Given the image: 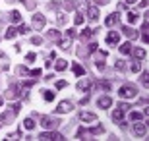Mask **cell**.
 Here are the masks:
<instances>
[{
  "label": "cell",
  "instance_id": "ffe728a7",
  "mask_svg": "<svg viewBox=\"0 0 149 141\" xmlns=\"http://www.w3.org/2000/svg\"><path fill=\"white\" fill-rule=\"evenodd\" d=\"M132 49H134L132 43H124L120 47V52H122V54H130V52H132Z\"/></svg>",
  "mask_w": 149,
  "mask_h": 141
},
{
  "label": "cell",
  "instance_id": "60d3db41",
  "mask_svg": "<svg viewBox=\"0 0 149 141\" xmlns=\"http://www.w3.org/2000/svg\"><path fill=\"white\" fill-rule=\"evenodd\" d=\"M19 135H22L19 131H14V133H10V135L6 137V139H16V137H19Z\"/></svg>",
  "mask_w": 149,
  "mask_h": 141
},
{
  "label": "cell",
  "instance_id": "7dc6e473",
  "mask_svg": "<svg viewBox=\"0 0 149 141\" xmlns=\"http://www.w3.org/2000/svg\"><path fill=\"white\" fill-rule=\"evenodd\" d=\"M25 58H27V62H33V60H35V52H29Z\"/></svg>",
  "mask_w": 149,
  "mask_h": 141
},
{
  "label": "cell",
  "instance_id": "30bf717a",
  "mask_svg": "<svg viewBox=\"0 0 149 141\" xmlns=\"http://www.w3.org/2000/svg\"><path fill=\"white\" fill-rule=\"evenodd\" d=\"M19 97V87L17 85H12L8 91H6V99H10V101H14V99Z\"/></svg>",
  "mask_w": 149,
  "mask_h": 141
},
{
  "label": "cell",
  "instance_id": "ab89813d",
  "mask_svg": "<svg viewBox=\"0 0 149 141\" xmlns=\"http://www.w3.org/2000/svg\"><path fill=\"white\" fill-rule=\"evenodd\" d=\"M31 43H33V44H41V43H43V37H33V39H31Z\"/></svg>",
  "mask_w": 149,
  "mask_h": 141
},
{
  "label": "cell",
  "instance_id": "9a60e30c",
  "mask_svg": "<svg viewBox=\"0 0 149 141\" xmlns=\"http://www.w3.org/2000/svg\"><path fill=\"white\" fill-rule=\"evenodd\" d=\"M79 37H81V41H89V39L93 37V29H89V27H85L81 33H79Z\"/></svg>",
  "mask_w": 149,
  "mask_h": 141
},
{
  "label": "cell",
  "instance_id": "277c9868",
  "mask_svg": "<svg viewBox=\"0 0 149 141\" xmlns=\"http://www.w3.org/2000/svg\"><path fill=\"white\" fill-rule=\"evenodd\" d=\"M72 108H74V104L70 101H62L56 106V114H68V112H72Z\"/></svg>",
  "mask_w": 149,
  "mask_h": 141
},
{
  "label": "cell",
  "instance_id": "b9f144b4",
  "mask_svg": "<svg viewBox=\"0 0 149 141\" xmlns=\"http://www.w3.org/2000/svg\"><path fill=\"white\" fill-rule=\"evenodd\" d=\"M97 47H99L97 43H89V52H95V50H97Z\"/></svg>",
  "mask_w": 149,
  "mask_h": 141
},
{
  "label": "cell",
  "instance_id": "44dd1931",
  "mask_svg": "<svg viewBox=\"0 0 149 141\" xmlns=\"http://www.w3.org/2000/svg\"><path fill=\"white\" fill-rule=\"evenodd\" d=\"M122 118H124V110H114V114H112V120L114 122H122Z\"/></svg>",
  "mask_w": 149,
  "mask_h": 141
},
{
  "label": "cell",
  "instance_id": "f5cc1de1",
  "mask_svg": "<svg viewBox=\"0 0 149 141\" xmlns=\"http://www.w3.org/2000/svg\"><path fill=\"white\" fill-rule=\"evenodd\" d=\"M2 104H4V99H0V108H2Z\"/></svg>",
  "mask_w": 149,
  "mask_h": 141
},
{
  "label": "cell",
  "instance_id": "1f68e13d",
  "mask_svg": "<svg viewBox=\"0 0 149 141\" xmlns=\"http://www.w3.org/2000/svg\"><path fill=\"white\" fill-rule=\"evenodd\" d=\"M74 37H76V29H68V31H66V39H70V41H72Z\"/></svg>",
  "mask_w": 149,
  "mask_h": 141
},
{
  "label": "cell",
  "instance_id": "7bdbcfd3",
  "mask_svg": "<svg viewBox=\"0 0 149 141\" xmlns=\"http://www.w3.org/2000/svg\"><path fill=\"white\" fill-rule=\"evenodd\" d=\"M99 85L103 87L105 91H109V89H111V83H109V81H103V83H99Z\"/></svg>",
  "mask_w": 149,
  "mask_h": 141
},
{
  "label": "cell",
  "instance_id": "4fadbf2b",
  "mask_svg": "<svg viewBox=\"0 0 149 141\" xmlns=\"http://www.w3.org/2000/svg\"><path fill=\"white\" fill-rule=\"evenodd\" d=\"M107 43L109 44H118L120 43V35L116 31H109V35H107Z\"/></svg>",
  "mask_w": 149,
  "mask_h": 141
},
{
  "label": "cell",
  "instance_id": "ee69618b",
  "mask_svg": "<svg viewBox=\"0 0 149 141\" xmlns=\"http://www.w3.org/2000/svg\"><path fill=\"white\" fill-rule=\"evenodd\" d=\"M85 133H87V131L83 130V128H79V130H77V133H76V137H83Z\"/></svg>",
  "mask_w": 149,
  "mask_h": 141
},
{
  "label": "cell",
  "instance_id": "e0dca14e",
  "mask_svg": "<svg viewBox=\"0 0 149 141\" xmlns=\"http://www.w3.org/2000/svg\"><path fill=\"white\" fill-rule=\"evenodd\" d=\"M54 95H56V93L54 91H49V89H47V91H43V97H45V101H47V103H52V101H54Z\"/></svg>",
  "mask_w": 149,
  "mask_h": 141
},
{
  "label": "cell",
  "instance_id": "83f0119b",
  "mask_svg": "<svg viewBox=\"0 0 149 141\" xmlns=\"http://www.w3.org/2000/svg\"><path fill=\"white\" fill-rule=\"evenodd\" d=\"M89 133H93V135H99V133H103V128H101V126H95V128H91V130H89Z\"/></svg>",
  "mask_w": 149,
  "mask_h": 141
},
{
  "label": "cell",
  "instance_id": "3957f363",
  "mask_svg": "<svg viewBox=\"0 0 149 141\" xmlns=\"http://www.w3.org/2000/svg\"><path fill=\"white\" fill-rule=\"evenodd\" d=\"M39 139H54V141H62L64 139V135L62 133H58V131L50 130V131H43V133H39Z\"/></svg>",
  "mask_w": 149,
  "mask_h": 141
},
{
  "label": "cell",
  "instance_id": "f907efd6",
  "mask_svg": "<svg viewBox=\"0 0 149 141\" xmlns=\"http://www.w3.org/2000/svg\"><path fill=\"white\" fill-rule=\"evenodd\" d=\"M109 0H97V4H107Z\"/></svg>",
  "mask_w": 149,
  "mask_h": 141
},
{
  "label": "cell",
  "instance_id": "5b68a950",
  "mask_svg": "<svg viewBox=\"0 0 149 141\" xmlns=\"http://www.w3.org/2000/svg\"><path fill=\"white\" fill-rule=\"evenodd\" d=\"M45 23H47V17L41 16V14H35L33 16V29L35 31H41L45 27Z\"/></svg>",
  "mask_w": 149,
  "mask_h": 141
},
{
  "label": "cell",
  "instance_id": "8d00e7d4",
  "mask_svg": "<svg viewBox=\"0 0 149 141\" xmlns=\"http://www.w3.org/2000/svg\"><path fill=\"white\" fill-rule=\"evenodd\" d=\"M130 68H132V72H134V74H138V72H139V62H134V64L130 66Z\"/></svg>",
  "mask_w": 149,
  "mask_h": 141
},
{
  "label": "cell",
  "instance_id": "5bb4252c",
  "mask_svg": "<svg viewBox=\"0 0 149 141\" xmlns=\"http://www.w3.org/2000/svg\"><path fill=\"white\" fill-rule=\"evenodd\" d=\"M130 54H134L138 60H143L147 52H145V49H132V52H130Z\"/></svg>",
  "mask_w": 149,
  "mask_h": 141
},
{
  "label": "cell",
  "instance_id": "cb8c5ba5",
  "mask_svg": "<svg viewBox=\"0 0 149 141\" xmlns=\"http://www.w3.org/2000/svg\"><path fill=\"white\" fill-rule=\"evenodd\" d=\"M66 68H68L66 60H56V70H58V72H64Z\"/></svg>",
  "mask_w": 149,
  "mask_h": 141
},
{
  "label": "cell",
  "instance_id": "9c48e42d",
  "mask_svg": "<svg viewBox=\"0 0 149 141\" xmlns=\"http://www.w3.org/2000/svg\"><path fill=\"white\" fill-rule=\"evenodd\" d=\"M118 19H120V16H118V12H114V14H111V16L105 19V25L107 27H114L116 23H118Z\"/></svg>",
  "mask_w": 149,
  "mask_h": 141
},
{
  "label": "cell",
  "instance_id": "4dcf8cb0",
  "mask_svg": "<svg viewBox=\"0 0 149 141\" xmlns=\"http://www.w3.org/2000/svg\"><path fill=\"white\" fill-rule=\"evenodd\" d=\"M74 22H76V25H81V23H83V16H81V14H76Z\"/></svg>",
  "mask_w": 149,
  "mask_h": 141
},
{
  "label": "cell",
  "instance_id": "2e32d148",
  "mask_svg": "<svg viewBox=\"0 0 149 141\" xmlns=\"http://www.w3.org/2000/svg\"><path fill=\"white\" fill-rule=\"evenodd\" d=\"M10 19H12L14 23H22V14H19L17 10H12V12H10Z\"/></svg>",
  "mask_w": 149,
  "mask_h": 141
},
{
  "label": "cell",
  "instance_id": "d6a6232c",
  "mask_svg": "<svg viewBox=\"0 0 149 141\" xmlns=\"http://www.w3.org/2000/svg\"><path fill=\"white\" fill-rule=\"evenodd\" d=\"M66 23V14H58V25H64Z\"/></svg>",
  "mask_w": 149,
  "mask_h": 141
},
{
  "label": "cell",
  "instance_id": "681fc988",
  "mask_svg": "<svg viewBox=\"0 0 149 141\" xmlns=\"http://www.w3.org/2000/svg\"><path fill=\"white\" fill-rule=\"evenodd\" d=\"M85 103H89V97H83L81 101H79V104H85Z\"/></svg>",
  "mask_w": 149,
  "mask_h": 141
},
{
  "label": "cell",
  "instance_id": "f6af8a7d",
  "mask_svg": "<svg viewBox=\"0 0 149 141\" xmlns=\"http://www.w3.org/2000/svg\"><path fill=\"white\" fill-rule=\"evenodd\" d=\"M124 68H126V66H124V62H122V60H118V62H116V70H124Z\"/></svg>",
  "mask_w": 149,
  "mask_h": 141
},
{
  "label": "cell",
  "instance_id": "7a4b0ae2",
  "mask_svg": "<svg viewBox=\"0 0 149 141\" xmlns=\"http://www.w3.org/2000/svg\"><path fill=\"white\" fill-rule=\"evenodd\" d=\"M58 124H60V122L56 118H52V116H41V126H43L45 130H54Z\"/></svg>",
  "mask_w": 149,
  "mask_h": 141
},
{
  "label": "cell",
  "instance_id": "74e56055",
  "mask_svg": "<svg viewBox=\"0 0 149 141\" xmlns=\"http://www.w3.org/2000/svg\"><path fill=\"white\" fill-rule=\"evenodd\" d=\"M58 44H60L62 49L66 50V49H68V44H70V39H66V41H60V43H58Z\"/></svg>",
  "mask_w": 149,
  "mask_h": 141
},
{
  "label": "cell",
  "instance_id": "ba28073f",
  "mask_svg": "<svg viewBox=\"0 0 149 141\" xmlns=\"http://www.w3.org/2000/svg\"><path fill=\"white\" fill-rule=\"evenodd\" d=\"M122 31H124V35H126L128 39H132V41H136V39L139 37V33L136 31L134 27H130V25H126V27H122Z\"/></svg>",
  "mask_w": 149,
  "mask_h": 141
},
{
  "label": "cell",
  "instance_id": "bcb514c9",
  "mask_svg": "<svg viewBox=\"0 0 149 141\" xmlns=\"http://www.w3.org/2000/svg\"><path fill=\"white\" fill-rule=\"evenodd\" d=\"M141 39H143V43L147 44L149 43V33H141Z\"/></svg>",
  "mask_w": 149,
  "mask_h": 141
},
{
  "label": "cell",
  "instance_id": "f546056e",
  "mask_svg": "<svg viewBox=\"0 0 149 141\" xmlns=\"http://www.w3.org/2000/svg\"><path fill=\"white\" fill-rule=\"evenodd\" d=\"M141 83H143V85H149V72H143V74H141Z\"/></svg>",
  "mask_w": 149,
  "mask_h": 141
},
{
  "label": "cell",
  "instance_id": "8992f818",
  "mask_svg": "<svg viewBox=\"0 0 149 141\" xmlns=\"http://www.w3.org/2000/svg\"><path fill=\"white\" fill-rule=\"evenodd\" d=\"M134 133L138 137H143L147 133V124H143L141 120H138V124H134Z\"/></svg>",
  "mask_w": 149,
  "mask_h": 141
},
{
  "label": "cell",
  "instance_id": "8fae6325",
  "mask_svg": "<svg viewBox=\"0 0 149 141\" xmlns=\"http://www.w3.org/2000/svg\"><path fill=\"white\" fill-rule=\"evenodd\" d=\"M87 17L91 22H97V19H99V8H97V6H89L87 8Z\"/></svg>",
  "mask_w": 149,
  "mask_h": 141
},
{
  "label": "cell",
  "instance_id": "7c38bea8",
  "mask_svg": "<svg viewBox=\"0 0 149 141\" xmlns=\"http://www.w3.org/2000/svg\"><path fill=\"white\" fill-rule=\"evenodd\" d=\"M97 106H99V108H111L112 106V99L111 97H101L99 101H97Z\"/></svg>",
  "mask_w": 149,
  "mask_h": 141
},
{
  "label": "cell",
  "instance_id": "ac0fdd59",
  "mask_svg": "<svg viewBox=\"0 0 149 141\" xmlns=\"http://www.w3.org/2000/svg\"><path fill=\"white\" fill-rule=\"evenodd\" d=\"M16 35H17V29L16 27H8V29H6V33H4L6 39H14Z\"/></svg>",
  "mask_w": 149,
  "mask_h": 141
},
{
  "label": "cell",
  "instance_id": "d590c367",
  "mask_svg": "<svg viewBox=\"0 0 149 141\" xmlns=\"http://www.w3.org/2000/svg\"><path fill=\"white\" fill-rule=\"evenodd\" d=\"M49 37H50V39H58V37H60V33L56 31V29H52V31L49 33Z\"/></svg>",
  "mask_w": 149,
  "mask_h": 141
},
{
  "label": "cell",
  "instance_id": "603a6c76",
  "mask_svg": "<svg viewBox=\"0 0 149 141\" xmlns=\"http://www.w3.org/2000/svg\"><path fill=\"white\" fill-rule=\"evenodd\" d=\"M77 89L79 91H89V81L87 79H81V81L77 83Z\"/></svg>",
  "mask_w": 149,
  "mask_h": 141
},
{
  "label": "cell",
  "instance_id": "816d5d0a",
  "mask_svg": "<svg viewBox=\"0 0 149 141\" xmlns=\"http://www.w3.org/2000/svg\"><path fill=\"white\" fill-rule=\"evenodd\" d=\"M128 4H136V2H138V0H126Z\"/></svg>",
  "mask_w": 149,
  "mask_h": 141
},
{
  "label": "cell",
  "instance_id": "f1b7e54d",
  "mask_svg": "<svg viewBox=\"0 0 149 141\" xmlns=\"http://www.w3.org/2000/svg\"><path fill=\"white\" fill-rule=\"evenodd\" d=\"M29 74H31L33 77H41V76H43V70H41V68H35V70H31Z\"/></svg>",
  "mask_w": 149,
  "mask_h": 141
},
{
  "label": "cell",
  "instance_id": "52a82bcc",
  "mask_svg": "<svg viewBox=\"0 0 149 141\" xmlns=\"http://www.w3.org/2000/svg\"><path fill=\"white\" fill-rule=\"evenodd\" d=\"M79 120L81 122H85V124H91V122H97V114H93V112H79Z\"/></svg>",
  "mask_w": 149,
  "mask_h": 141
},
{
  "label": "cell",
  "instance_id": "7402d4cb",
  "mask_svg": "<svg viewBox=\"0 0 149 141\" xmlns=\"http://www.w3.org/2000/svg\"><path fill=\"white\" fill-rule=\"evenodd\" d=\"M72 70H74V74H76V76H85V70H83L79 64H74V66H72Z\"/></svg>",
  "mask_w": 149,
  "mask_h": 141
},
{
  "label": "cell",
  "instance_id": "484cf974",
  "mask_svg": "<svg viewBox=\"0 0 149 141\" xmlns=\"http://www.w3.org/2000/svg\"><path fill=\"white\" fill-rule=\"evenodd\" d=\"M143 118V114H139V112H130V120H134V122H138V120Z\"/></svg>",
  "mask_w": 149,
  "mask_h": 141
},
{
  "label": "cell",
  "instance_id": "d4e9b609",
  "mask_svg": "<svg viewBox=\"0 0 149 141\" xmlns=\"http://www.w3.org/2000/svg\"><path fill=\"white\" fill-rule=\"evenodd\" d=\"M23 128H25V130H33V128H35L33 118H25V122H23Z\"/></svg>",
  "mask_w": 149,
  "mask_h": 141
},
{
  "label": "cell",
  "instance_id": "4316f807",
  "mask_svg": "<svg viewBox=\"0 0 149 141\" xmlns=\"http://www.w3.org/2000/svg\"><path fill=\"white\" fill-rule=\"evenodd\" d=\"M17 33H22V35H27V33H29V27L25 25V23H19V29H17Z\"/></svg>",
  "mask_w": 149,
  "mask_h": 141
},
{
  "label": "cell",
  "instance_id": "f35d334b",
  "mask_svg": "<svg viewBox=\"0 0 149 141\" xmlns=\"http://www.w3.org/2000/svg\"><path fill=\"white\" fill-rule=\"evenodd\" d=\"M64 87H66V81H64V79L56 81V89H64Z\"/></svg>",
  "mask_w": 149,
  "mask_h": 141
},
{
  "label": "cell",
  "instance_id": "d6986e66",
  "mask_svg": "<svg viewBox=\"0 0 149 141\" xmlns=\"http://www.w3.org/2000/svg\"><path fill=\"white\" fill-rule=\"evenodd\" d=\"M138 19H139V16L136 14V12H128V23H130V25H134Z\"/></svg>",
  "mask_w": 149,
  "mask_h": 141
},
{
  "label": "cell",
  "instance_id": "6da1fadb",
  "mask_svg": "<svg viewBox=\"0 0 149 141\" xmlns=\"http://www.w3.org/2000/svg\"><path fill=\"white\" fill-rule=\"evenodd\" d=\"M136 95H138V87H134V85H122L118 89V97L120 99H136Z\"/></svg>",
  "mask_w": 149,
  "mask_h": 141
},
{
  "label": "cell",
  "instance_id": "e575fe53",
  "mask_svg": "<svg viewBox=\"0 0 149 141\" xmlns=\"http://www.w3.org/2000/svg\"><path fill=\"white\" fill-rule=\"evenodd\" d=\"M22 2H23V0H22ZM25 6H27V10H33L35 2H33V0H25Z\"/></svg>",
  "mask_w": 149,
  "mask_h": 141
},
{
  "label": "cell",
  "instance_id": "c3c4849f",
  "mask_svg": "<svg viewBox=\"0 0 149 141\" xmlns=\"http://www.w3.org/2000/svg\"><path fill=\"white\" fill-rule=\"evenodd\" d=\"M118 108H120V110H128V108H130V106H128L126 103H120V104H118Z\"/></svg>",
  "mask_w": 149,
  "mask_h": 141
},
{
  "label": "cell",
  "instance_id": "836d02e7",
  "mask_svg": "<svg viewBox=\"0 0 149 141\" xmlns=\"http://www.w3.org/2000/svg\"><path fill=\"white\" fill-rule=\"evenodd\" d=\"M95 66H97V70H105V62H103L101 56H99V60H97V64H95Z\"/></svg>",
  "mask_w": 149,
  "mask_h": 141
}]
</instances>
